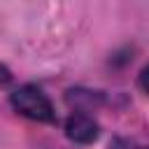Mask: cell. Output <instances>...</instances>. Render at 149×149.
Returning a JSON list of instances; mask_svg holds the SVG:
<instances>
[{
  "mask_svg": "<svg viewBox=\"0 0 149 149\" xmlns=\"http://www.w3.org/2000/svg\"><path fill=\"white\" fill-rule=\"evenodd\" d=\"M9 100H12V107L26 119H33L40 123H54L56 121V112H54L51 100L33 84L19 86Z\"/></svg>",
  "mask_w": 149,
  "mask_h": 149,
  "instance_id": "6da1fadb",
  "label": "cell"
},
{
  "mask_svg": "<svg viewBox=\"0 0 149 149\" xmlns=\"http://www.w3.org/2000/svg\"><path fill=\"white\" fill-rule=\"evenodd\" d=\"M98 123L86 116V114H72L68 121H65V135L72 140V142H79V144H88L93 140H98Z\"/></svg>",
  "mask_w": 149,
  "mask_h": 149,
  "instance_id": "7a4b0ae2",
  "label": "cell"
},
{
  "mask_svg": "<svg viewBox=\"0 0 149 149\" xmlns=\"http://www.w3.org/2000/svg\"><path fill=\"white\" fill-rule=\"evenodd\" d=\"M140 88L149 95V65L142 68V72H140Z\"/></svg>",
  "mask_w": 149,
  "mask_h": 149,
  "instance_id": "3957f363",
  "label": "cell"
}]
</instances>
